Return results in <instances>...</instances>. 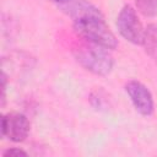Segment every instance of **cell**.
Here are the masks:
<instances>
[{"label":"cell","mask_w":157,"mask_h":157,"mask_svg":"<svg viewBox=\"0 0 157 157\" xmlns=\"http://www.w3.org/2000/svg\"><path fill=\"white\" fill-rule=\"evenodd\" d=\"M145 52L152 58L157 60V23H151L144 32L142 43Z\"/></svg>","instance_id":"52a82bcc"},{"label":"cell","mask_w":157,"mask_h":157,"mask_svg":"<svg viewBox=\"0 0 157 157\" xmlns=\"http://www.w3.org/2000/svg\"><path fill=\"white\" fill-rule=\"evenodd\" d=\"M74 29L90 43L102 45L107 49H114L118 44L115 36L104 22L103 16H92L74 21Z\"/></svg>","instance_id":"6da1fadb"},{"label":"cell","mask_w":157,"mask_h":157,"mask_svg":"<svg viewBox=\"0 0 157 157\" xmlns=\"http://www.w3.org/2000/svg\"><path fill=\"white\" fill-rule=\"evenodd\" d=\"M131 102L134 103L136 110L142 115H151L153 112V99L151 92L145 85L139 81H130L125 86Z\"/></svg>","instance_id":"8992f818"},{"label":"cell","mask_w":157,"mask_h":157,"mask_svg":"<svg viewBox=\"0 0 157 157\" xmlns=\"http://www.w3.org/2000/svg\"><path fill=\"white\" fill-rule=\"evenodd\" d=\"M59 10L69 15L74 21L92 17V16H103L102 12L87 0H52Z\"/></svg>","instance_id":"5b68a950"},{"label":"cell","mask_w":157,"mask_h":157,"mask_svg":"<svg viewBox=\"0 0 157 157\" xmlns=\"http://www.w3.org/2000/svg\"><path fill=\"white\" fill-rule=\"evenodd\" d=\"M117 27L119 33L129 42L134 44H141L145 29L136 15V11L130 6L125 5L117 18Z\"/></svg>","instance_id":"3957f363"},{"label":"cell","mask_w":157,"mask_h":157,"mask_svg":"<svg viewBox=\"0 0 157 157\" xmlns=\"http://www.w3.org/2000/svg\"><path fill=\"white\" fill-rule=\"evenodd\" d=\"M1 126L2 135L15 142L23 141L29 132V121L23 114L20 113L5 114L1 120Z\"/></svg>","instance_id":"277c9868"},{"label":"cell","mask_w":157,"mask_h":157,"mask_svg":"<svg viewBox=\"0 0 157 157\" xmlns=\"http://www.w3.org/2000/svg\"><path fill=\"white\" fill-rule=\"evenodd\" d=\"M137 10L147 17L155 16L157 13V0H135Z\"/></svg>","instance_id":"ba28073f"},{"label":"cell","mask_w":157,"mask_h":157,"mask_svg":"<svg viewBox=\"0 0 157 157\" xmlns=\"http://www.w3.org/2000/svg\"><path fill=\"white\" fill-rule=\"evenodd\" d=\"M90 43V42H88ZM76 60L88 71L97 75H107L113 67V56L107 48L90 43L78 47L75 50Z\"/></svg>","instance_id":"7a4b0ae2"},{"label":"cell","mask_w":157,"mask_h":157,"mask_svg":"<svg viewBox=\"0 0 157 157\" xmlns=\"http://www.w3.org/2000/svg\"><path fill=\"white\" fill-rule=\"evenodd\" d=\"M13 156H27V153L20 148H10L4 152V157H13Z\"/></svg>","instance_id":"9c48e42d"}]
</instances>
